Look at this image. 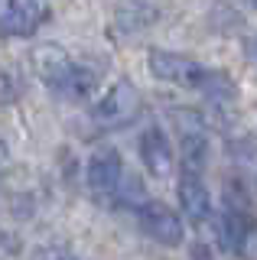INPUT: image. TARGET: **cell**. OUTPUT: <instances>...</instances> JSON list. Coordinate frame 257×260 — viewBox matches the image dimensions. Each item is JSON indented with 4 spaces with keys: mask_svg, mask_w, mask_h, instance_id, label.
I'll return each instance as SVG.
<instances>
[{
    "mask_svg": "<svg viewBox=\"0 0 257 260\" xmlns=\"http://www.w3.org/2000/svg\"><path fill=\"white\" fill-rule=\"evenodd\" d=\"M29 62H33L36 75L43 78L55 94L69 98V101H85V98L98 88V75H94L91 69H85V65H78L66 49L55 46V43L36 46L33 52H29Z\"/></svg>",
    "mask_w": 257,
    "mask_h": 260,
    "instance_id": "cell-1",
    "label": "cell"
},
{
    "mask_svg": "<svg viewBox=\"0 0 257 260\" xmlns=\"http://www.w3.org/2000/svg\"><path fill=\"white\" fill-rule=\"evenodd\" d=\"M137 114H140V91L127 78H120L101 94V101L94 104L91 117L104 130H117V127H127Z\"/></svg>",
    "mask_w": 257,
    "mask_h": 260,
    "instance_id": "cell-2",
    "label": "cell"
},
{
    "mask_svg": "<svg viewBox=\"0 0 257 260\" xmlns=\"http://www.w3.org/2000/svg\"><path fill=\"white\" fill-rule=\"evenodd\" d=\"M85 179H88V192L98 205H111L117 199V189H120V179H124V162H120V153L114 146H98L88 159V169H85Z\"/></svg>",
    "mask_w": 257,
    "mask_h": 260,
    "instance_id": "cell-3",
    "label": "cell"
},
{
    "mask_svg": "<svg viewBox=\"0 0 257 260\" xmlns=\"http://www.w3.org/2000/svg\"><path fill=\"white\" fill-rule=\"evenodd\" d=\"M147 65L156 78L173 81V85H179V88H202L208 72H212V69H205L202 62L189 59V55H179V52H166V49H150Z\"/></svg>",
    "mask_w": 257,
    "mask_h": 260,
    "instance_id": "cell-4",
    "label": "cell"
},
{
    "mask_svg": "<svg viewBox=\"0 0 257 260\" xmlns=\"http://www.w3.org/2000/svg\"><path fill=\"white\" fill-rule=\"evenodd\" d=\"M46 20V0H0V36H33Z\"/></svg>",
    "mask_w": 257,
    "mask_h": 260,
    "instance_id": "cell-5",
    "label": "cell"
},
{
    "mask_svg": "<svg viewBox=\"0 0 257 260\" xmlns=\"http://www.w3.org/2000/svg\"><path fill=\"white\" fill-rule=\"evenodd\" d=\"M176 130H179V146H182V166L189 173H199L208 159V137L205 124L196 111H173Z\"/></svg>",
    "mask_w": 257,
    "mask_h": 260,
    "instance_id": "cell-6",
    "label": "cell"
},
{
    "mask_svg": "<svg viewBox=\"0 0 257 260\" xmlns=\"http://www.w3.org/2000/svg\"><path fill=\"white\" fill-rule=\"evenodd\" d=\"M137 221L143 228V234H150L153 241L166 244V247H176V244H182V221L179 215L166 205V202H156L150 199L147 205L137 208Z\"/></svg>",
    "mask_w": 257,
    "mask_h": 260,
    "instance_id": "cell-7",
    "label": "cell"
},
{
    "mask_svg": "<svg viewBox=\"0 0 257 260\" xmlns=\"http://www.w3.org/2000/svg\"><path fill=\"white\" fill-rule=\"evenodd\" d=\"M140 159L147 166L150 176L156 179H166L173 173V146L166 140V134L159 127H147L140 137Z\"/></svg>",
    "mask_w": 257,
    "mask_h": 260,
    "instance_id": "cell-8",
    "label": "cell"
},
{
    "mask_svg": "<svg viewBox=\"0 0 257 260\" xmlns=\"http://www.w3.org/2000/svg\"><path fill=\"white\" fill-rule=\"evenodd\" d=\"M179 205H182L189 221H196V224L208 221V215H212V199H208V189H205V182H202L199 173H189V169L182 173V179H179Z\"/></svg>",
    "mask_w": 257,
    "mask_h": 260,
    "instance_id": "cell-9",
    "label": "cell"
},
{
    "mask_svg": "<svg viewBox=\"0 0 257 260\" xmlns=\"http://www.w3.org/2000/svg\"><path fill=\"white\" fill-rule=\"evenodd\" d=\"M156 20V10L150 4H143V0H120L117 7V26L134 32V29H143L150 26V23Z\"/></svg>",
    "mask_w": 257,
    "mask_h": 260,
    "instance_id": "cell-10",
    "label": "cell"
},
{
    "mask_svg": "<svg viewBox=\"0 0 257 260\" xmlns=\"http://www.w3.org/2000/svg\"><path fill=\"white\" fill-rule=\"evenodd\" d=\"M117 199H120V205H127V208H134L137 211L140 205H147L150 202V195L147 189H143V182L134 173H124V179H120V189H117Z\"/></svg>",
    "mask_w": 257,
    "mask_h": 260,
    "instance_id": "cell-11",
    "label": "cell"
},
{
    "mask_svg": "<svg viewBox=\"0 0 257 260\" xmlns=\"http://www.w3.org/2000/svg\"><path fill=\"white\" fill-rule=\"evenodd\" d=\"M29 260H75V257L66 254V250H59V247H39Z\"/></svg>",
    "mask_w": 257,
    "mask_h": 260,
    "instance_id": "cell-12",
    "label": "cell"
},
{
    "mask_svg": "<svg viewBox=\"0 0 257 260\" xmlns=\"http://www.w3.org/2000/svg\"><path fill=\"white\" fill-rule=\"evenodd\" d=\"M251 55H254V59H257V39H254V43H251Z\"/></svg>",
    "mask_w": 257,
    "mask_h": 260,
    "instance_id": "cell-13",
    "label": "cell"
},
{
    "mask_svg": "<svg viewBox=\"0 0 257 260\" xmlns=\"http://www.w3.org/2000/svg\"><path fill=\"white\" fill-rule=\"evenodd\" d=\"M254 7H257V0H254Z\"/></svg>",
    "mask_w": 257,
    "mask_h": 260,
    "instance_id": "cell-14",
    "label": "cell"
}]
</instances>
